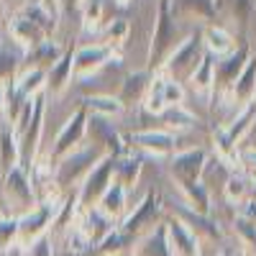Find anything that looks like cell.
I'll use <instances>...</instances> for the list:
<instances>
[{
    "mask_svg": "<svg viewBox=\"0 0 256 256\" xmlns=\"http://www.w3.org/2000/svg\"><path fill=\"white\" fill-rule=\"evenodd\" d=\"M70 74H72V52H64L62 59L54 64V67L49 70V74H46V84L52 88V92H62L64 88H67Z\"/></svg>",
    "mask_w": 256,
    "mask_h": 256,
    "instance_id": "16",
    "label": "cell"
},
{
    "mask_svg": "<svg viewBox=\"0 0 256 256\" xmlns=\"http://www.w3.org/2000/svg\"><path fill=\"white\" fill-rule=\"evenodd\" d=\"M13 166H18V138L8 120L0 123V177H6Z\"/></svg>",
    "mask_w": 256,
    "mask_h": 256,
    "instance_id": "9",
    "label": "cell"
},
{
    "mask_svg": "<svg viewBox=\"0 0 256 256\" xmlns=\"http://www.w3.org/2000/svg\"><path fill=\"white\" fill-rule=\"evenodd\" d=\"M223 256H230V254H223Z\"/></svg>",
    "mask_w": 256,
    "mask_h": 256,
    "instance_id": "31",
    "label": "cell"
},
{
    "mask_svg": "<svg viewBox=\"0 0 256 256\" xmlns=\"http://www.w3.org/2000/svg\"><path fill=\"white\" fill-rule=\"evenodd\" d=\"M159 212H162V200H159V195H148V198L136 208V212H131V216L126 218L123 233H128V236H136V233L144 230L146 226H154V220H156Z\"/></svg>",
    "mask_w": 256,
    "mask_h": 256,
    "instance_id": "6",
    "label": "cell"
},
{
    "mask_svg": "<svg viewBox=\"0 0 256 256\" xmlns=\"http://www.w3.org/2000/svg\"><path fill=\"white\" fill-rule=\"evenodd\" d=\"M256 8V0H233V10H236L238 20L244 24V20L248 18V13Z\"/></svg>",
    "mask_w": 256,
    "mask_h": 256,
    "instance_id": "27",
    "label": "cell"
},
{
    "mask_svg": "<svg viewBox=\"0 0 256 256\" xmlns=\"http://www.w3.org/2000/svg\"><path fill=\"white\" fill-rule=\"evenodd\" d=\"M3 13H6V0H0V18H3Z\"/></svg>",
    "mask_w": 256,
    "mask_h": 256,
    "instance_id": "29",
    "label": "cell"
},
{
    "mask_svg": "<svg viewBox=\"0 0 256 256\" xmlns=\"http://www.w3.org/2000/svg\"><path fill=\"white\" fill-rule=\"evenodd\" d=\"M182 8L184 10H192L195 16L210 18L212 16V0H182Z\"/></svg>",
    "mask_w": 256,
    "mask_h": 256,
    "instance_id": "25",
    "label": "cell"
},
{
    "mask_svg": "<svg viewBox=\"0 0 256 256\" xmlns=\"http://www.w3.org/2000/svg\"><path fill=\"white\" fill-rule=\"evenodd\" d=\"M6 102V98H3V88H0V105H3Z\"/></svg>",
    "mask_w": 256,
    "mask_h": 256,
    "instance_id": "30",
    "label": "cell"
},
{
    "mask_svg": "<svg viewBox=\"0 0 256 256\" xmlns=\"http://www.w3.org/2000/svg\"><path fill=\"white\" fill-rule=\"evenodd\" d=\"M82 128H84V110H77V113H74V120H70L67 126H64V131H62L59 138H56V146H54V152H52L54 159L64 156V154H67L70 148L74 146V141L82 136Z\"/></svg>",
    "mask_w": 256,
    "mask_h": 256,
    "instance_id": "14",
    "label": "cell"
},
{
    "mask_svg": "<svg viewBox=\"0 0 256 256\" xmlns=\"http://www.w3.org/2000/svg\"><path fill=\"white\" fill-rule=\"evenodd\" d=\"M136 141L146 148H156V152H169V148L174 146V138L169 136V134H154V131H148V134H136Z\"/></svg>",
    "mask_w": 256,
    "mask_h": 256,
    "instance_id": "22",
    "label": "cell"
},
{
    "mask_svg": "<svg viewBox=\"0 0 256 256\" xmlns=\"http://www.w3.org/2000/svg\"><path fill=\"white\" fill-rule=\"evenodd\" d=\"M208 46L216 52V54H220V52H228L230 49V41H228V36L223 34V31H208Z\"/></svg>",
    "mask_w": 256,
    "mask_h": 256,
    "instance_id": "26",
    "label": "cell"
},
{
    "mask_svg": "<svg viewBox=\"0 0 256 256\" xmlns=\"http://www.w3.org/2000/svg\"><path fill=\"white\" fill-rule=\"evenodd\" d=\"M10 38L16 41V44L24 49V52H31V49H36L41 41H44V31H41L38 26H34L28 18H24V16H16L13 20H10Z\"/></svg>",
    "mask_w": 256,
    "mask_h": 256,
    "instance_id": "8",
    "label": "cell"
},
{
    "mask_svg": "<svg viewBox=\"0 0 256 256\" xmlns=\"http://www.w3.org/2000/svg\"><path fill=\"white\" fill-rule=\"evenodd\" d=\"M100 159V148H84V152H77V154H70L56 169V184L67 187L72 184L74 180H80V174H90L92 172V162Z\"/></svg>",
    "mask_w": 256,
    "mask_h": 256,
    "instance_id": "3",
    "label": "cell"
},
{
    "mask_svg": "<svg viewBox=\"0 0 256 256\" xmlns=\"http://www.w3.org/2000/svg\"><path fill=\"white\" fill-rule=\"evenodd\" d=\"M113 166H116V159L108 156V159H102L98 169H92V172L88 174V180H84V187L80 192V202L82 205H95L98 198L105 195V190H108V177L113 172Z\"/></svg>",
    "mask_w": 256,
    "mask_h": 256,
    "instance_id": "4",
    "label": "cell"
},
{
    "mask_svg": "<svg viewBox=\"0 0 256 256\" xmlns=\"http://www.w3.org/2000/svg\"><path fill=\"white\" fill-rule=\"evenodd\" d=\"M62 59V52L59 46H54L52 41H41V44L31 52H26V62H28V67L31 70H41V67H46V64H54Z\"/></svg>",
    "mask_w": 256,
    "mask_h": 256,
    "instance_id": "15",
    "label": "cell"
},
{
    "mask_svg": "<svg viewBox=\"0 0 256 256\" xmlns=\"http://www.w3.org/2000/svg\"><path fill=\"white\" fill-rule=\"evenodd\" d=\"M166 236L172 238L169 251H172L174 256H200L198 254V238L184 228V223H180V220L166 223Z\"/></svg>",
    "mask_w": 256,
    "mask_h": 256,
    "instance_id": "10",
    "label": "cell"
},
{
    "mask_svg": "<svg viewBox=\"0 0 256 256\" xmlns=\"http://www.w3.org/2000/svg\"><path fill=\"white\" fill-rule=\"evenodd\" d=\"M177 31H174V18L169 16V0H162V8H159V26H156V38H154V46H152V64H156L169 44L174 41Z\"/></svg>",
    "mask_w": 256,
    "mask_h": 256,
    "instance_id": "7",
    "label": "cell"
},
{
    "mask_svg": "<svg viewBox=\"0 0 256 256\" xmlns=\"http://www.w3.org/2000/svg\"><path fill=\"white\" fill-rule=\"evenodd\" d=\"M123 205H126V190L120 182H113L108 190H105L102 195V212L105 216H120L123 212Z\"/></svg>",
    "mask_w": 256,
    "mask_h": 256,
    "instance_id": "19",
    "label": "cell"
},
{
    "mask_svg": "<svg viewBox=\"0 0 256 256\" xmlns=\"http://www.w3.org/2000/svg\"><path fill=\"white\" fill-rule=\"evenodd\" d=\"M254 80H256V59L246 64L241 80H236V98L238 100H248L256 92V82Z\"/></svg>",
    "mask_w": 256,
    "mask_h": 256,
    "instance_id": "21",
    "label": "cell"
},
{
    "mask_svg": "<svg viewBox=\"0 0 256 256\" xmlns=\"http://www.w3.org/2000/svg\"><path fill=\"white\" fill-rule=\"evenodd\" d=\"M108 56V49L105 46H95V49H82L77 56H72V67L77 72L82 70H90V67H98V64Z\"/></svg>",
    "mask_w": 256,
    "mask_h": 256,
    "instance_id": "20",
    "label": "cell"
},
{
    "mask_svg": "<svg viewBox=\"0 0 256 256\" xmlns=\"http://www.w3.org/2000/svg\"><path fill=\"white\" fill-rule=\"evenodd\" d=\"M34 210V190L28 174L20 166H13L0 177V218H24Z\"/></svg>",
    "mask_w": 256,
    "mask_h": 256,
    "instance_id": "1",
    "label": "cell"
},
{
    "mask_svg": "<svg viewBox=\"0 0 256 256\" xmlns=\"http://www.w3.org/2000/svg\"><path fill=\"white\" fill-rule=\"evenodd\" d=\"M248 59V49L246 46H241L236 54H230L226 62H220L218 67H216V74H212V82H218V88L223 90V88H228V84L236 80L241 72H244V67H246V62Z\"/></svg>",
    "mask_w": 256,
    "mask_h": 256,
    "instance_id": "12",
    "label": "cell"
},
{
    "mask_svg": "<svg viewBox=\"0 0 256 256\" xmlns=\"http://www.w3.org/2000/svg\"><path fill=\"white\" fill-rule=\"evenodd\" d=\"M146 84H148V82H146V74H134V77H128L126 84H123V92H120V102H126V105L131 102V100L136 102V100L141 98V92L146 90Z\"/></svg>",
    "mask_w": 256,
    "mask_h": 256,
    "instance_id": "23",
    "label": "cell"
},
{
    "mask_svg": "<svg viewBox=\"0 0 256 256\" xmlns=\"http://www.w3.org/2000/svg\"><path fill=\"white\" fill-rule=\"evenodd\" d=\"M88 131H90L92 141L100 144L108 154H118V152H120V144H118V136H116V131H113V126L105 123L102 118L92 116V118L88 120Z\"/></svg>",
    "mask_w": 256,
    "mask_h": 256,
    "instance_id": "13",
    "label": "cell"
},
{
    "mask_svg": "<svg viewBox=\"0 0 256 256\" xmlns=\"http://www.w3.org/2000/svg\"><path fill=\"white\" fill-rule=\"evenodd\" d=\"M202 162H205V154H202V152H187V154H182V156L174 159L172 174L180 180L182 187L195 184V180H198V174H200V169H202Z\"/></svg>",
    "mask_w": 256,
    "mask_h": 256,
    "instance_id": "11",
    "label": "cell"
},
{
    "mask_svg": "<svg viewBox=\"0 0 256 256\" xmlns=\"http://www.w3.org/2000/svg\"><path fill=\"white\" fill-rule=\"evenodd\" d=\"M49 220H52V208H49V205L34 208L31 212H26L24 218H18V241H16V246H20L24 251H28L38 238L46 236Z\"/></svg>",
    "mask_w": 256,
    "mask_h": 256,
    "instance_id": "2",
    "label": "cell"
},
{
    "mask_svg": "<svg viewBox=\"0 0 256 256\" xmlns=\"http://www.w3.org/2000/svg\"><path fill=\"white\" fill-rule=\"evenodd\" d=\"M20 62V52L6 41H0V82H10Z\"/></svg>",
    "mask_w": 256,
    "mask_h": 256,
    "instance_id": "18",
    "label": "cell"
},
{
    "mask_svg": "<svg viewBox=\"0 0 256 256\" xmlns=\"http://www.w3.org/2000/svg\"><path fill=\"white\" fill-rule=\"evenodd\" d=\"M26 256H52V246H49V238L44 236V238H38L28 251H24Z\"/></svg>",
    "mask_w": 256,
    "mask_h": 256,
    "instance_id": "28",
    "label": "cell"
},
{
    "mask_svg": "<svg viewBox=\"0 0 256 256\" xmlns=\"http://www.w3.org/2000/svg\"><path fill=\"white\" fill-rule=\"evenodd\" d=\"M18 241V220L16 218H0V251H8Z\"/></svg>",
    "mask_w": 256,
    "mask_h": 256,
    "instance_id": "24",
    "label": "cell"
},
{
    "mask_svg": "<svg viewBox=\"0 0 256 256\" xmlns=\"http://www.w3.org/2000/svg\"><path fill=\"white\" fill-rule=\"evenodd\" d=\"M136 256H172L169 241H166V226H159L152 236L136 248Z\"/></svg>",
    "mask_w": 256,
    "mask_h": 256,
    "instance_id": "17",
    "label": "cell"
},
{
    "mask_svg": "<svg viewBox=\"0 0 256 256\" xmlns=\"http://www.w3.org/2000/svg\"><path fill=\"white\" fill-rule=\"evenodd\" d=\"M202 62V52H200V38H190L174 52V56L169 59V70L172 74L182 77H192L198 72V64Z\"/></svg>",
    "mask_w": 256,
    "mask_h": 256,
    "instance_id": "5",
    "label": "cell"
}]
</instances>
